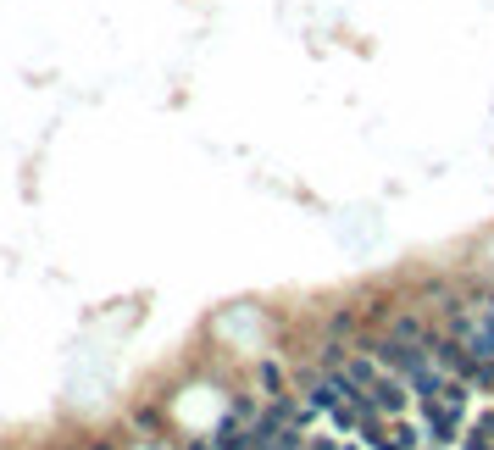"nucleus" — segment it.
Returning a JSON list of instances; mask_svg holds the SVG:
<instances>
[{
	"label": "nucleus",
	"mask_w": 494,
	"mask_h": 450,
	"mask_svg": "<svg viewBox=\"0 0 494 450\" xmlns=\"http://www.w3.org/2000/svg\"><path fill=\"white\" fill-rule=\"evenodd\" d=\"M461 417H467V412H450L444 400H422V434L434 439V445H444V450L456 445V439H467V434H461Z\"/></svg>",
	"instance_id": "f257e3e1"
},
{
	"label": "nucleus",
	"mask_w": 494,
	"mask_h": 450,
	"mask_svg": "<svg viewBox=\"0 0 494 450\" xmlns=\"http://www.w3.org/2000/svg\"><path fill=\"white\" fill-rule=\"evenodd\" d=\"M367 395H373V406H378L383 417H400L405 406L417 400V395H411V384H405L400 373H383V378H378V384H373V390H367Z\"/></svg>",
	"instance_id": "f03ea898"
},
{
	"label": "nucleus",
	"mask_w": 494,
	"mask_h": 450,
	"mask_svg": "<svg viewBox=\"0 0 494 450\" xmlns=\"http://www.w3.org/2000/svg\"><path fill=\"white\" fill-rule=\"evenodd\" d=\"M383 329H389V334H395V339H405V345H422L428 334H434V329H428V322H422V312H411V306H400V312H395V317H389V322H383Z\"/></svg>",
	"instance_id": "7ed1b4c3"
},
{
	"label": "nucleus",
	"mask_w": 494,
	"mask_h": 450,
	"mask_svg": "<svg viewBox=\"0 0 494 450\" xmlns=\"http://www.w3.org/2000/svg\"><path fill=\"white\" fill-rule=\"evenodd\" d=\"M256 378H261L266 400H273V395H289V390H283V367H278V361H261V367H256Z\"/></svg>",
	"instance_id": "20e7f679"
},
{
	"label": "nucleus",
	"mask_w": 494,
	"mask_h": 450,
	"mask_svg": "<svg viewBox=\"0 0 494 450\" xmlns=\"http://www.w3.org/2000/svg\"><path fill=\"white\" fill-rule=\"evenodd\" d=\"M305 450H339V439H328V434H312V439H305Z\"/></svg>",
	"instance_id": "39448f33"
},
{
	"label": "nucleus",
	"mask_w": 494,
	"mask_h": 450,
	"mask_svg": "<svg viewBox=\"0 0 494 450\" xmlns=\"http://www.w3.org/2000/svg\"><path fill=\"white\" fill-rule=\"evenodd\" d=\"M189 450H217V445H200V439H195V445H189Z\"/></svg>",
	"instance_id": "423d86ee"
},
{
	"label": "nucleus",
	"mask_w": 494,
	"mask_h": 450,
	"mask_svg": "<svg viewBox=\"0 0 494 450\" xmlns=\"http://www.w3.org/2000/svg\"><path fill=\"white\" fill-rule=\"evenodd\" d=\"M483 306H494V290H489V295H483Z\"/></svg>",
	"instance_id": "0eeeda50"
},
{
	"label": "nucleus",
	"mask_w": 494,
	"mask_h": 450,
	"mask_svg": "<svg viewBox=\"0 0 494 450\" xmlns=\"http://www.w3.org/2000/svg\"><path fill=\"white\" fill-rule=\"evenodd\" d=\"M339 450H350V445H339Z\"/></svg>",
	"instance_id": "6e6552de"
}]
</instances>
